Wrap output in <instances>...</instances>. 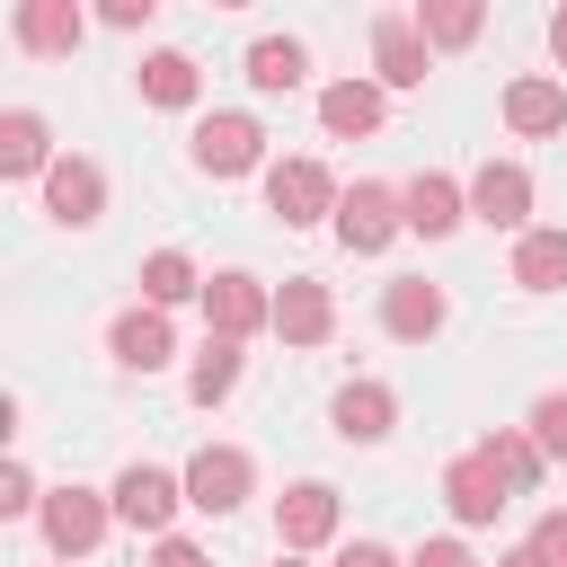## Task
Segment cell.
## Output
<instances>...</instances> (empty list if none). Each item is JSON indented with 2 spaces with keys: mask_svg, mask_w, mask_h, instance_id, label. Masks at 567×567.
Wrapping results in <instances>:
<instances>
[{
  "mask_svg": "<svg viewBox=\"0 0 567 567\" xmlns=\"http://www.w3.org/2000/svg\"><path fill=\"white\" fill-rule=\"evenodd\" d=\"M478 27H487L478 0H425V9H416V35H425V44H470Z\"/></svg>",
  "mask_w": 567,
  "mask_h": 567,
  "instance_id": "cell-27",
  "label": "cell"
},
{
  "mask_svg": "<svg viewBox=\"0 0 567 567\" xmlns=\"http://www.w3.org/2000/svg\"><path fill=\"white\" fill-rule=\"evenodd\" d=\"M337 567H408V558H399V549H381V540H346V549H337Z\"/></svg>",
  "mask_w": 567,
  "mask_h": 567,
  "instance_id": "cell-32",
  "label": "cell"
},
{
  "mask_svg": "<svg viewBox=\"0 0 567 567\" xmlns=\"http://www.w3.org/2000/svg\"><path fill=\"white\" fill-rule=\"evenodd\" d=\"M257 328H275V292L257 284V275H213L204 284V337H257Z\"/></svg>",
  "mask_w": 567,
  "mask_h": 567,
  "instance_id": "cell-6",
  "label": "cell"
},
{
  "mask_svg": "<svg viewBox=\"0 0 567 567\" xmlns=\"http://www.w3.org/2000/svg\"><path fill=\"white\" fill-rule=\"evenodd\" d=\"M408 567H478V558H470V549H461V540H425V549H416V558H408Z\"/></svg>",
  "mask_w": 567,
  "mask_h": 567,
  "instance_id": "cell-34",
  "label": "cell"
},
{
  "mask_svg": "<svg viewBox=\"0 0 567 567\" xmlns=\"http://www.w3.org/2000/svg\"><path fill=\"white\" fill-rule=\"evenodd\" d=\"M319 124H328L337 142L381 133V80H337V89H319Z\"/></svg>",
  "mask_w": 567,
  "mask_h": 567,
  "instance_id": "cell-19",
  "label": "cell"
},
{
  "mask_svg": "<svg viewBox=\"0 0 567 567\" xmlns=\"http://www.w3.org/2000/svg\"><path fill=\"white\" fill-rule=\"evenodd\" d=\"M496 567H549V558H540V549H532V540H523V549H505V558H496Z\"/></svg>",
  "mask_w": 567,
  "mask_h": 567,
  "instance_id": "cell-36",
  "label": "cell"
},
{
  "mask_svg": "<svg viewBox=\"0 0 567 567\" xmlns=\"http://www.w3.org/2000/svg\"><path fill=\"white\" fill-rule=\"evenodd\" d=\"M275 540L301 558V549H328L337 540V487L328 478H301V487H284L275 496Z\"/></svg>",
  "mask_w": 567,
  "mask_h": 567,
  "instance_id": "cell-8",
  "label": "cell"
},
{
  "mask_svg": "<svg viewBox=\"0 0 567 567\" xmlns=\"http://www.w3.org/2000/svg\"><path fill=\"white\" fill-rule=\"evenodd\" d=\"M0 177H53V133H44L35 106L0 115Z\"/></svg>",
  "mask_w": 567,
  "mask_h": 567,
  "instance_id": "cell-18",
  "label": "cell"
},
{
  "mask_svg": "<svg viewBox=\"0 0 567 567\" xmlns=\"http://www.w3.org/2000/svg\"><path fill=\"white\" fill-rule=\"evenodd\" d=\"M142 97L151 106H195V62L186 53H151L142 62Z\"/></svg>",
  "mask_w": 567,
  "mask_h": 567,
  "instance_id": "cell-28",
  "label": "cell"
},
{
  "mask_svg": "<svg viewBox=\"0 0 567 567\" xmlns=\"http://www.w3.org/2000/svg\"><path fill=\"white\" fill-rule=\"evenodd\" d=\"M328 328H337V301H328V284L292 275V284L275 292V337H284V346H328Z\"/></svg>",
  "mask_w": 567,
  "mask_h": 567,
  "instance_id": "cell-15",
  "label": "cell"
},
{
  "mask_svg": "<svg viewBox=\"0 0 567 567\" xmlns=\"http://www.w3.org/2000/svg\"><path fill=\"white\" fill-rule=\"evenodd\" d=\"M399 204H408V230H416V239H443V230H461V221H470V186H452L443 168L408 177V186H399Z\"/></svg>",
  "mask_w": 567,
  "mask_h": 567,
  "instance_id": "cell-14",
  "label": "cell"
},
{
  "mask_svg": "<svg viewBox=\"0 0 567 567\" xmlns=\"http://www.w3.org/2000/svg\"><path fill=\"white\" fill-rule=\"evenodd\" d=\"M266 213H275L284 230H310L319 213L337 221V177H328L319 159H275V168H266Z\"/></svg>",
  "mask_w": 567,
  "mask_h": 567,
  "instance_id": "cell-2",
  "label": "cell"
},
{
  "mask_svg": "<svg viewBox=\"0 0 567 567\" xmlns=\"http://www.w3.org/2000/svg\"><path fill=\"white\" fill-rule=\"evenodd\" d=\"M301 80H310V53H301L292 35H257V44H248V89L284 97V89H301Z\"/></svg>",
  "mask_w": 567,
  "mask_h": 567,
  "instance_id": "cell-22",
  "label": "cell"
},
{
  "mask_svg": "<svg viewBox=\"0 0 567 567\" xmlns=\"http://www.w3.org/2000/svg\"><path fill=\"white\" fill-rule=\"evenodd\" d=\"M186 292H204L195 257H186V248H151V257H142V301L168 310V301H186Z\"/></svg>",
  "mask_w": 567,
  "mask_h": 567,
  "instance_id": "cell-24",
  "label": "cell"
},
{
  "mask_svg": "<svg viewBox=\"0 0 567 567\" xmlns=\"http://www.w3.org/2000/svg\"><path fill=\"white\" fill-rule=\"evenodd\" d=\"M44 213H53L62 230H89V221L106 213V177H97V159H53V177H44Z\"/></svg>",
  "mask_w": 567,
  "mask_h": 567,
  "instance_id": "cell-13",
  "label": "cell"
},
{
  "mask_svg": "<svg viewBox=\"0 0 567 567\" xmlns=\"http://www.w3.org/2000/svg\"><path fill=\"white\" fill-rule=\"evenodd\" d=\"M328 416H337V434H346V443H381V434L399 425V399H390L381 381H346Z\"/></svg>",
  "mask_w": 567,
  "mask_h": 567,
  "instance_id": "cell-20",
  "label": "cell"
},
{
  "mask_svg": "<svg viewBox=\"0 0 567 567\" xmlns=\"http://www.w3.org/2000/svg\"><path fill=\"white\" fill-rule=\"evenodd\" d=\"M35 523H44V549L71 567V558H89V549L106 540V523H115V496H97V487H53Z\"/></svg>",
  "mask_w": 567,
  "mask_h": 567,
  "instance_id": "cell-1",
  "label": "cell"
},
{
  "mask_svg": "<svg viewBox=\"0 0 567 567\" xmlns=\"http://www.w3.org/2000/svg\"><path fill=\"white\" fill-rule=\"evenodd\" d=\"M106 496H115V523H133V532H159V540H168V514L186 505V478H168V470L133 461V470H124Z\"/></svg>",
  "mask_w": 567,
  "mask_h": 567,
  "instance_id": "cell-7",
  "label": "cell"
},
{
  "mask_svg": "<svg viewBox=\"0 0 567 567\" xmlns=\"http://www.w3.org/2000/svg\"><path fill=\"white\" fill-rule=\"evenodd\" d=\"M275 567H301V558H292V549H284V558H275Z\"/></svg>",
  "mask_w": 567,
  "mask_h": 567,
  "instance_id": "cell-38",
  "label": "cell"
},
{
  "mask_svg": "<svg viewBox=\"0 0 567 567\" xmlns=\"http://www.w3.org/2000/svg\"><path fill=\"white\" fill-rule=\"evenodd\" d=\"M514 284L523 292H558L567 284V230H523L514 239Z\"/></svg>",
  "mask_w": 567,
  "mask_h": 567,
  "instance_id": "cell-23",
  "label": "cell"
},
{
  "mask_svg": "<svg viewBox=\"0 0 567 567\" xmlns=\"http://www.w3.org/2000/svg\"><path fill=\"white\" fill-rule=\"evenodd\" d=\"M399 230H408L399 186H372V177H363V186H346V195H337V239H346L354 257H381Z\"/></svg>",
  "mask_w": 567,
  "mask_h": 567,
  "instance_id": "cell-3",
  "label": "cell"
},
{
  "mask_svg": "<svg viewBox=\"0 0 567 567\" xmlns=\"http://www.w3.org/2000/svg\"><path fill=\"white\" fill-rule=\"evenodd\" d=\"M443 505H452V523H496V514L514 505V487L496 478L487 452H461V461L443 470Z\"/></svg>",
  "mask_w": 567,
  "mask_h": 567,
  "instance_id": "cell-11",
  "label": "cell"
},
{
  "mask_svg": "<svg viewBox=\"0 0 567 567\" xmlns=\"http://www.w3.org/2000/svg\"><path fill=\"white\" fill-rule=\"evenodd\" d=\"M151 567H213V558H204V549H195V540H177V532H168V540H159V549H151Z\"/></svg>",
  "mask_w": 567,
  "mask_h": 567,
  "instance_id": "cell-33",
  "label": "cell"
},
{
  "mask_svg": "<svg viewBox=\"0 0 567 567\" xmlns=\"http://www.w3.org/2000/svg\"><path fill=\"white\" fill-rule=\"evenodd\" d=\"M372 71H381V89H425L434 44L416 35V18H372Z\"/></svg>",
  "mask_w": 567,
  "mask_h": 567,
  "instance_id": "cell-12",
  "label": "cell"
},
{
  "mask_svg": "<svg viewBox=\"0 0 567 567\" xmlns=\"http://www.w3.org/2000/svg\"><path fill=\"white\" fill-rule=\"evenodd\" d=\"M80 35H89V18H80L71 0H27V9H18V44H27V53H71Z\"/></svg>",
  "mask_w": 567,
  "mask_h": 567,
  "instance_id": "cell-21",
  "label": "cell"
},
{
  "mask_svg": "<svg viewBox=\"0 0 567 567\" xmlns=\"http://www.w3.org/2000/svg\"><path fill=\"white\" fill-rule=\"evenodd\" d=\"M248 487H257V461H248L239 443H204V452L186 461V505H195V514H239Z\"/></svg>",
  "mask_w": 567,
  "mask_h": 567,
  "instance_id": "cell-4",
  "label": "cell"
},
{
  "mask_svg": "<svg viewBox=\"0 0 567 567\" xmlns=\"http://www.w3.org/2000/svg\"><path fill=\"white\" fill-rule=\"evenodd\" d=\"M106 354H115L124 372H159V363L177 354V337H168V310H151V301H142V310H124V319L106 328Z\"/></svg>",
  "mask_w": 567,
  "mask_h": 567,
  "instance_id": "cell-16",
  "label": "cell"
},
{
  "mask_svg": "<svg viewBox=\"0 0 567 567\" xmlns=\"http://www.w3.org/2000/svg\"><path fill=\"white\" fill-rule=\"evenodd\" d=\"M239 390V346L230 337H204V354H195V372H186V399L195 408H221Z\"/></svg>",
  "mask_w": 567,
  "mask_h": 567,
  "instance_id": "cell-25",
  "label": "cell"
},
{
  "mask_svg": "<svg viewBox=\"0 0 567 567\" xmlns=\"http://www.w3.org/2000/svg\"><path fill=\"white\" fill-rule=\"evenodd\" d=\"M532 443H540L549 461H567V390H540V399H532Z\"/></svg>",
  "mask_w": 567,
  "mask_h": 567,
  "instance_id": "cell-29",
  "label": "cell"
},
{
  "mask_svg": "<svg viewBox=\"0 0 567 567\" xmlns=\"http://www.w3.org/2000/svg\"><path fill=\"white\" fill-rule=\"evenodd\" d=\"M186 151H195V168H204V177H248V168L266 159V133H257V115H230V106H221V115H204V124H195V142H186Z\"/></svg>",
  "mask_w": 567,
  "mask_h": 567,
  "instance_id": "cell-5",
  "label": "cell"
},
{
  "mask_svg": "<svg viewBox=\"0 0 567 567\" xmlns=\"http://www.w3.org/2000/svg\"><path fill=\"white\" fill-rule=\"evenodd\" d=\"M532 549H540L549 567H567V514H540V523H532Z\"/></svg>",
  "mask_w": 567,
  "mask_h": 567,
  "instance_id": "cell-31",
  "label": "cell"
},
{
  "mask_svg": "<svg viewBox=\"0 0 567 567\" xmlns=\"http://www.w3.org/2000/svg\"><path fill=\"white\" fill-rule=\"evenodd\" d=\"M478 452H487V461H496V478H505V487H514V496H532V487H540V461H549V452H540V443H532V434H505V425H496V434H487V443H478Z\"/></svg>",
  "mask_w": 567,
  "mask_h": 567,
  "instance_id": "cell-26",
  "label": "cell"
},
{
  "mask_svg": "<svg viewBox=\"0 0 567 567\" xmlns=\"http://www.w3.org/2000/svg\"><path fill=\"white\" fill-rule=\"evenodd\" d=\"M549 53L567 62V9H549Z\"/></svg>",
  "mask_w": 567,
  "mask_h": 567,
  "instance_id": "cell-37",
  "label": "cell"
},
{
  "mask_svg": "<svg viewBox=\"0 0 567 567\" xmlns=\"http://www.w3.org/2000/svg\"><path fill=\"white\" fill-rule=\"evenodd\" d=\"M505 124H514L523 142H540V133H567V80H540V71H523V80L505 89Z\"/></svg>",
  "mask_w": 567,
  "mask_h": 567,
  "instance_id": "cell-17",
  "label": "cell"
},
{
  "mask_svg": "<svg viewBox=\"0 0 567 567\" xmlns=\"http://www.w3.org/2000/svg\"><path fill=\"white\" fill-rule=\"evenodd\" d=\"M443 319H452V301H443V284H425V275H399V284L381 292V328H390L399 346L443 337Z\"/></svg>",
  "mask_w": 567,
  "mask_h": 567,
  "instance_id": "cell-10",
  "label": "cell"
},
{
  "mask_svg": "<svg viewBox=\"0 0 567 567\" xmlns=\"http://www.w3.org/2000/svg\"><path fill=\"white\" fill-rule=\"evenodd\" d=\"M0 514H44V496H35V470H27V461H9V470H0Z\"/></svg>",
  "mask_w": 567,
  "mask_h": 567,
  "instance_id": "cell-30",
  "label": "cell"
},
{
  "mask_svg": "<svg viewBox=\"0 0 567 567\" xmlns=\"http://www.w3.org/2000/svg\"><path fill=\"white\" fill-rule=\"evenodd\" d=\"M159 0H106V27H151Z\"/></svg>",
  "mask_w": 567,
  "mask_h": 567,
  "instance_id": "cell-35",
  "label": "cell"
},
{
  "mask_svg": "<svg viewBox=\"0 0 567 567\" xmlns=\"http://www.w3.org/2000/svg\"><path fill=\"white\" fill-rule=\"evenodd\" d=\"M470 221H487V230H523V221H532V168L487 159V168L470 177Z\"/></svg>",
  "mask_w": 567,
  "mask_h": 567,
  "instance_id": "cell-9",
  "label": "cell"
}]
</instances>
